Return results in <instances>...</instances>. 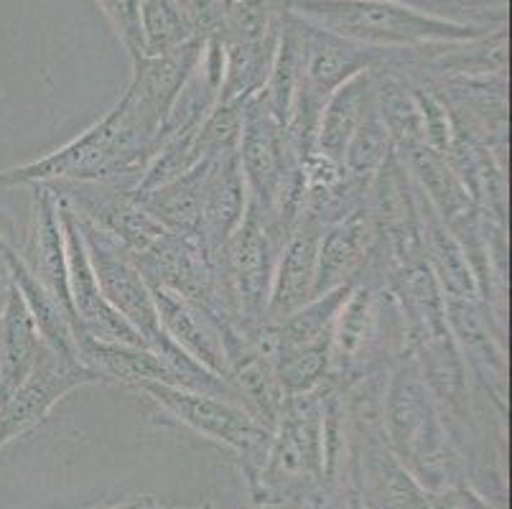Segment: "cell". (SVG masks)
Returning a JSON list of instances; mask_svg holds the SVG:
<instances>
[{"instance_id": "obj_1", "label": "cell", "mask_w": 512, "mask_h": 509, "mask_svg": "<svg viewBox=\"0 0 512 509\" xmlns=\"http://www.w3.org/2000/svg\"><path fill=\"white\" fill-rule=\"evenodd\" d=\"M283 11L349 44L403 51L436 41H469L497 28L456 23L395 0H283Z\"/></svg>"}, {"instance_id": "obj_2", "label": "cell", "mask_w": 512, "mask_h": 509, "mask_svg": "<svg viewBox=\"0 0 512 509\" xmlns=\"http://www.w3.org/2000/svg\"><path fill=\"white\" fill-rule=\"evenodd\" d=\"M301 28H304V54H301L299 87L293 97L291 118L286 123V140L291 156L304 166L306 158L314 153L316 125L329 97L344 82L377 67L383 59V51L349 44L304 21H301Z\"/></svg>"}, {"instance_id": "obj_3", "label": "cell", "mask_w": 512, "mask_h": 509, "mask_svg": "<svg viewBox=\"0 0 512 509\" xmlns=\"http://www.w3.org/2000/svg\"><path fill=\"white\" fill-rule=\"evenodd\" d=\"M380 431L400 461L426 471V476L446 461L449 433L411 352L398 354L390 367L380 410Z\"/></svg>"}, {"instance_id": "obj_4", "label": "cell", "mask_w": 512, "mask_h": 509, "mask_svg": "<svg viewBox=\"0 0 512 509\" xmlns=\"http://www.w3.org/2000/svg\"><path fill=\"white\" fill-rule=\"evenodd\" d=\"M281 245L263 209L250 202L240 230L212 260L227 306L248 334L268 321V298Z\"/></svg>"}, {"instance_id": "obj_5", "label": "cell", "mask_w": 512, "mask_h": 509, "mask_svg": "<svg viewBox=\"0 0 512 509\" xmlns=\"http://www.w3.org/2000/svg\"><path fill=\"white\" fill-rule=\"evenodd\" d=\"M138 392H143L151 403H156L176 423L192 428L194 433H199L207 441L230 448V451H235V454L248 461L250 466L263 464L273 431L265 428L253 413H248L235 400L186 390V387L161 385V382L141 385Z\"/></svg>"}, {"instance_id": "obj_6", "label": "cell", "mask_w": 512, "mask_h": 509, "mask_svg": "<svg viewBox=\"0 0 512 509\" xmlns=\"http://www.w3.org/2000/svg\"><path fill=\"white\" fill-rule=\"evenodd\" d=\"M446 326L456 349L477 382L479 398H487L497 410L507 408V349L505 324L495 319L479 298H444Z\"/></svg>"}, {"instance_id": "obj_7", "label": "cell", "mask_w": 512, "mask_h": 509, "mask_svg": "<svg viewBox=\"0 0 512 509\" xmlns=\"http://www.w3.org/2000/svg\"><path fill=\"white\" fill-rule=\"evenodd\" d=\"M95 382L105 380L92 367L82 362H64L44 344L29 380L0 400V448H6L16 438L29 436L69 392Z\"/></svg>"}, {"instance_id": "obj_8", "label": "cell", "mask_w": 512, "mask_h": 509, "mask_svg": "<svg viewBox=\"0 0 512 509\" xmlns=\"http://www.w3.org/2000/svg\"><path fill=\"white\" fill-rule=\"evenodd\" d=\"M74 217H77L79 232L85 240L102 296L148 344L161 331L151 286L146 283L138 265L125 255V250L113 237H107L100 227L87 222L85 217H79V214H74Z\"/></svg>"}, {"instance_id": "obj_9", "label": "cell", "mask_w": 512, "mask_h": 509, "mask_svg": "<svg viewBox=\"0 0 512 509\" xmlns=\"http://www.w3.org/2000/svg\"><path fill=\"white\" fill-rule=\"evenodd\" d=\"M237 161L250 191V202L268 212L288 171L301 166L291 156L286 128L276 120L263 92L242 105V133L237 143Z\"/></svg>"}, {"instance_id": "obj_10", "label": "cell", "mask_w": 512, "mask_h": 509, "mask_svg": "<svg viewBox=\"0 0 512 509\" xmlns=\"http://www.w3.org/2000/svg\"><path fill=\"white\" fill-rule=\"evenodd\" d=\"M59 214H62L64 237H67V278L69 298L77 316V342L95 339V342L107 344H146L143 336L102 296L77 217L62 199H59Z\"/></svg>"}, {"instance_id": "obj_11", "label": "cell", "mask_w": 512, "mask_h": 509, "mask_svg": "<svg viewBox=\"0 0 512 509\" xmlns=\"http://www.w3.org/2000/svg\"><path fill=\"white\" fill-rule=\"evenodd\" d=\"M18 258L29 273L49 291V296L67 311L77 329L67 278V237H64L59 196L51 186H34V209H31V232L26 245L18 247Z\"/></svg>"}, {"instance_id": "obj_12", "label": "cell", "mask_w": 512, "mask_h": 509, "mask_svg": "<svg viewBox=\"0 0 512 509\" xmlns=\"http://www.w3.org/2000/svg\"><path fill=\"white\" fill-rule=\"evenodd\" d=\"M321 227L311 217L301 214L299 224L288 232L276 258L271 298H268V321H281L299 311L314 296L316 260H319Z\"/></svg>"}, {"instance_id": "obj_13", "label": "cell", "mask_w": 512, "mask_h": 509, "mask_svg": "<svg viewBox=\"0 0 512 509\" xmlns=\"http://www.w3.org/2000/svg\"><path fill=\"white\" fill-rule=\"evenodd\" d=\"M250 204V191L242 176L237 153L217 158L209 168L204 184L202 217H199L197 242L207 258L214 260L227 247V242L240 230Z\"/></svg>"}, {"instance_id": "obj_14", "label": "cell", "mask_w": 512, "mask_h": 509, "mask_svg": "<svg viewBox=\"0 0 512 509\" xmlns=\"http://www.w3.org/2000/svg\"><path fill=\"white\" fill-rule=\"evenodd\" d=\"M377 245V230L370 214L362 207L342 222L324 227L316 260L314 296H324L344 286H355L370 265Z\"/></svg>"}, {"instance_id": "obj_15", "label": "cell", "mask_w": 512, "mask_h": 509, "mask_svg": "<svg viewBox=\"0 0 512 509\" xmlns=\"http://www.w3.org/2000/svg\"><path fill=\"white\" fill-rule=\"evenodd\" d=\"M151 296L153 303H156L161 331L169 336L171 342L179 344L189 357L204 364L209 372L227 380L225 344H222L220 329L209 319L207 311H202L192 301H186V298L169 291V288L151 286Z\"/></svg>"}, {"instance_id": "obj_16", "label": "cell", "mask_w": 512, "mask_h": 509, "mask_svg": "<svg viewBox=\"0 0 512 509\" xmlns=\"http://www.w3.org/2000/svg\"><path fill=\"white\" fill-rule=\"evenodd\" d=\"M367 181L357 179L342 161L311 153L304 161V214L329 227L360 212L367 199Z\"/></svg>"}, {"instance_id": "obj_17", "label": "cell", "mask_w": 512, "mask_h": 509, "mask_svg": "<svg viewBox=\"0 0 512 509\" xmlns=\"http://www.w3.org/2000/svg\"><path fill=\"white\" fill-rule=\"evenodd\" d=\"M199 56H202V41L197 39L186 41L184 46L169 51V54L146 56L133 64V77H130L125 92L164 123L181 87L197 69Z\"/></svg>"}, {"instance_id": "obj_18", "label": "cell", "mask_w": 512, "mask_h": 509, "mask_svg": "<svg viewBox=\"0 0 512 509\" xmlns=\"http://www.w3.org/2000/svg\"><path fill=\"white\" fill-rule=\"evenodd\" d=\"M41 349L44 339L36 329L29 306L11 280L6 301L0 306V400L29 380Z\"/></svg>"}, {"instance_id": "obj_19", "label": "cell", "mask_w": 512, "mask_h": 509, "mask_svg": "<svg viewBox=\"0 0 512 509\" xmlns=\"http://www.w3.org/2000/svg\"><path fill=\"white\" fill-rule=\"evenodd\" d=\"M212 163L214 161H202L197 163L192 171H186V174L176 176V179L166 181V184L153 186V189L146 191H136L138 204H141L164 230L197 240L199 217H202L204 184H207Z\"/></svg>"}, {"instance_id": "obj_20", "label": "cell", "mask_w": 512, "mask_h": 509, "mask_svg": "<svg viewBox=\"0 0 512 509\" xmlns=\"http://www.w3.org/2000/svg\"><path fill=\"white\" fill-rule=\"evenodd\" d=\"M372 100H375V82H372V69L360 72L349 82H344L329 102L321 110L319 125H316V140L314 153L332 161H342L344 151H347L349 140L360 128L362 118L370 110Z\"/></svg>"}, {"instance_id": "obj_21", "label": "cell", "mask_w": 512, "mask_h": 509, "mask_svg": "<svg viewBox=\"0 0 512 509\" xmlns=\"http://www.w3.org/2000/svg\"><path fill=\"white\" fill-rule=\"evenodd\" d=\"M6 265L8 273H11L13 286L18 288V293H21L26 306H29L31 316H34L36 321V329H39L46 347L57 354L59 359H64V362H82V359H79L74 321L69 319L67 311L49 296V291L41 286L39 280L29 273V268L23 265L21 258H18V247L6 255Z\"/></svg>"}, {"instance_id": "obj_22", "label": "cell", "mask_w": 512, "mask_h": 509, "mask_svg": "<svg viewBox=\"0 0 512 509\" xmlns=\"http://www.w3.org/2000/svg\"><path fill=\"white\" fill-rule=\"evenodd\" d=\"M278 41V21L271 34L258 41H222L225 46V72L217 102L242 107L250 97L265 90L273 67Z\"/></svg>"}, {"instance_id": "obj_23", "label": "cell", "mask_w": 512, "mask_h": 509, "mask_svg": "<svg viewBox=\"0 0 512 509\" xmlns=\"http://www.w3.org/2000/svg\"><path fill=\"white\" fill-rule=\"evenodd\" d=\"M400 161L406 163L408 174H411V181L418 189V194L426 199L428 207L439 214L444 224L454 222V219L464 217V214H469L472 209H477V204L472 202L469 191L464 189L459 176L451 171V166L446 163V158L441 156V153L421 146L413 153H408L406 158H400Z\"/></svg>"}, {"instance_id": "obj_24", "label": "cell", "mask_w": 512, "mask_h": 509, "mask_svg": "<svg viewBox=\"0 0 512 509\" xmlns=\"http://www.w3.org/2000/svg\"><path fill=\"white\" fill-rule=\"evenodd\" d=\"M372 82H375L377 115H380L390 140H393L395 156L406 158L416 148L426 146L423 143L421 112H418L411 84L385 67H372Z\"/></svg>"}, {"instance_id": "obj_25", "label": "cell", "mask_w": 512, "mask_h": 509, "mask_svg": "<svg viewBox=\"0 0 512 509\" xmlns=\"http://www.w3.org/2000/svg\"><path fill=\"white\" fill-rule=\"evenodd\" d=\"M393 153V140H390L383 120L377 115L375 100H372L370 110H367V115L362 118L360 128L355 130V135L349 140L347 151H344L342 156V163L349 174L370 184L372 176L380 171V166H383Z\"/></svg>"}, {"instance_id": "obj_26", "label": "cell", "mask_w": 512, "mask_h": 509, "mask_svg": "<svg viewBox=\"0 0 512 509\" xmlns=\"http://www.w3.org/2000/svg\"><path fill=\"white\" fill-rule=\"evenodd\" d=\"M143 34L146 56L169 54L194 39L176 0H143Z\"/></svg>"}, {"instance_id": "obj_27", "label": "cell", "mask_w": 512, "mask_h": 509, "mask_svg": "<svg viewBox=\"0 0 512 509\" xmlns=\"http://www.w3.org/2000/svg\"><path fill=\"white\" fill-rule=\"evenodd\" d=\"M242 133V107L237 105H214V110L204 118L197 135L199 156L204 161H217L227 153H237Z\"/></svg>"}, {"instance_id": "obj_28", "label": "cell", "mask_w": 512, "mask_h": 509, "mask_svg": "<svg viewBox=\"0 0 512 509\" xmlns=\"http://www.w3.org/2000/svg\"><path fill=\"white\" fill-rule=\"evenodd\" d=\"M107 23L128 51L130 62L146 59V34H143V0H97Z\"/></svg>"}, {"instance_id": "obj_29", "label": "cell", "mask_w": 512, "mask_h": 509, "mask_svg": "<svg viewBox=\"0 0 512 509\" xmlns=\"http://www.w3.org/2000/svg\"><path fill=\"white\" fill-rule=\"evenodd\" d=\"M186 26L197 41L220 39L225 31V3L222 0H176Z\"/></svg>"}, {"instance_id": "obj_30", "label": "cell", "mask_w": 512, "mask_h": 509, "mask_svg": "<svg viewBox=\"0 0 512 509\" xmlns=\"http://www.w3.org/2000/svg\"><path fill=\"white\" fill-rule=\"evenodd\" d=\"M16 250V237H13V222L0 212V258L6 260L8 252Z\"/></svg>"}, {"instance_id": "obj_31", "label": "cell", "mask_w": 512, "mask_h": 509, "mask_svg": "<svg viewBox=\"0 0 512 509\" xmlns=\"http://www.w3.org/2000/svg\"><path fill=\"white\" fill-rule=\"evenodd\" d=\"M222 3H225V8H230L235 6V3H242V0H222Z\"/></svg>"}]
</instances>
